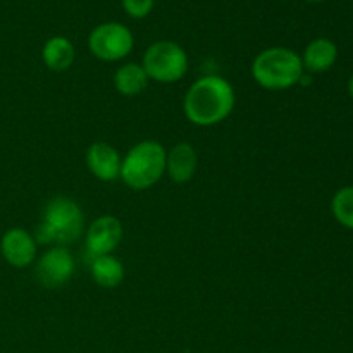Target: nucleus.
Here are the masks:
<instances>
[{"instance_id":"6ab92c4d","label":"nucleus","mask_w":353,"mask_h":353,"mask_svg":"<svg viewBox=\"0 0 353 353\" xmlns=\"http://www.w3.org/2000/svg\"><path fill=\"white\" fill-rule=\"evenodd\" d=\"M307 2H323V0H307Z\"/></svg>"},{"instance_id":"20e7f679","label":"nucleus","mask_w":353,"mask_h":353,"mask_svg":"<svg viewBox=\"0 0 353 353\" xmlns=\"http://www.w3.org/2000/svg\"><path fill=\"white\" fill-rule=\"evenodd\" d=\"M165 155L168 150L159 141H140L123 157L119 178L134 192L152 188L165 174Z\"/></svg>"},{"instance_id":"4468645a","label":"nucleus","mask_w":353,"mask_h":353,"mask_svg":"<svg viewBox=\"0 0 353 353\" xmlns=\"http://www.w3.org/2000/svg\"><path fill=\"white\" fill-rule=\"evenodd\" d=\"M148 76L141 64L137 62H128L123 64L114 72V88L123 97H137L145 92L148 86Z\"/></svg>"},{"instance_id":"1a4fd4ad","label":"nucleus","mask_w":353,"mask_h":353,"mask_svg":"<svg viewBox=\"0 0 353 353\" xmlns=\"http://www.w3.org/2000/svg\"><path fill=\"white\" fill-rule=\"evenodd\" d=\"M0 254L9 265L24 269L37 261L38 243L30 231L23 228H10L0 240Z\"/></svg>"},{"instance_id":"9d476101","label":"nucleus","mask_w":353,"mask_h":353,"mask_svg":"<svg viewBox=\"0 0 353 353\" xmlns=\"http://www.w3.org/2000/svg\"><path fill=\"white\" fill-rule=\"evenodd\" d=\"M86 168L95 176L97 179L103 183H112L119 179L121 164L123 157L117 152L116 147L105 141H95L86 150Z\"/></svg>"},{"instance_id":"39448f33","label":"nucleus","mask_w":353,"mask_h":353,"mask_svg":"<svg viewBox=\"0 0 353 353\" xmlns=\"http://www.w3.org/2000/svg\"><path fill=\"white\" fill-rule=\"evenodd\" d=\"M188 65L190 61L185 48L171 40L154 41L141 59V68L147 72L148 79L164 85L185 78Z\"/></svg>"},{"instance_id":"f8f14e48","label":"nucleus","mask_w":353,"mask_h":353,"mask_svg":"<svg viewBox=\"0 0 353 353\" xmlns=\"http://www.w3.org/2000/svg\"><path fill=\"white\" fill-rule=\"evenodd\" d=\"M303 64V71L324 72L333 68L338 59V47L330 38H316L305 47L300 55Z\"/></svg>"},{"instance_id":"0eeeda50","label":"nucleus","mask_w":353,"mask_h":353,"mask_svg":"<svg viewBox=\"0 0 353 353\" xmlns=\"http://www.w3.org/2000/svg\"><path fill=\"white\" fill-rule=\"evenodd\" d=\"M76 271L74 255L68 247H50L38 257L34 274L43 288L55 290L71 281Z\"/></svg>"},{"instance_id":"7ed1b4c3","label":"nucleus","mask_w":353,"mask_h":353,"mask_svg":"<svg viewBox=\"0 0 353 353\" xmlns=\"http://www.w3.org/2000/svg\"><path fill=\"white\" fill-rule=\"evenodd\" d=\"M303 64L295 50L286 47H269L259 52L252 62V78L259 86L271 92L288 90L303 78Z\"/></svg>"},{"instance_id":"f03ea898","label":"nucleus","mask_w":353,"mask_h":353,"mask_svg":"<svg viewBox=\"0 0 353 353\" xmlns=\"http://www.w3.org/2000/svg\"><path fill=\"white\" fill-rule=\"evenodd\" d=\"M85 233V212L76 200L55 196L45 205L34 240L41 245L68 247Z\"/></svg>"},{"instance_id":"a211bd4d","label":"nucleus","mask_w":353,"mask_h":353,"mask_svg":"<svg viewBox=\"0 0 353 353\" xmlns=\"http://www.w3.org/2000/svg\"><path fill=\"white\" fill-rule=\"evenodd\" d=\"M348 92H350V95L353 97V76L350 78V81H348Z\"/></svg>"},{"instance_id":"ddd939ff","label":"nucleus","mask_w":353,"mask_h":353,"mask_svg":"<svg viewBox=\"0 0 353 353\" xmlns=\"http://www.w3.org/2000/svg\"><path fill=\"white\" fill-rule=\"evenodd\" d=\"M74 57L76 50L72 41L69 38L61 37V34L48 38L41 48V61L50 71L55 72L68 71L74 62Z\"/></svg>"},{"instance_id":"f3484780","label":"nucleus","mask_w":353,"mask_h":353,"mask_svg":"<svg viewBox=\"0 0 353 353\" xmlns=\"http://www.w3.org/2000/svg\"><path fill=\"white\" fill-rule=\"evenodd\" d=\"M124 12L133 19H143L152 12L155 0H121Z\"/></svg>"},{"instance_id":"dca6fc26","label":"nucleus","mask_w":353,"mask_h":353,"mask_svg":"<svg viewBox=\"0 0 353 353\" xmlns=\"http://www.w3.org/2000/svg\"><path fill=\"white\" fill-rule=\"evenodd\" d=\"M331 210L341 226L353 230V186L338 190L331 202Z\"/></svg>"},{"instance_id":"423d86ee","label":"nucleus","mask_w":353,"mask_h":353,"mask_svg":"<svg viewBox=\"0 0 353 353\" xmlns=\"http://www.w3.org/2000/svg\"><path fill=\"white\" fill-rule=\"evenodd\" d=\"M134 37L123 23L109 21L93 28L88 34V50L103 62H119L133 52Z\"/></svg>"},{"instance_id":"2eb2a0df","label":"nucleus","mask_w":353,"mask_h":353,"mask_svg":"<svg viewBox=\"0 0 353 353\" xmlns=\"http://www.w3.org/2000/svg\"><path fill=\"white\" fill-rule=\"evenodd\" d=\"M92 271L93 281L99 286L107 290H112L119 286L124 279V265L114 254L100 255V257L92 259Z\"/></svg>"},{"instance_id":"6e6552de","label":"nucleus","mask_w":353,"mask_h":353,"mask_svg":"<svg viewBox=\"0 0 353 353\" xmlns=\"http://www.w3.org/2000/svg\"><path fill=\"white\" fill-rule=\"evenodd\" d=\"M123 224L116 216L103 214L97 217L85 233V247L90 261L100 255L114 254L123 241Z\"/></svg>"},{"instance_id":"f257e3e1","label":"nucleus","mask_w":353,"mask_h":353,"mask_svg":"<svg viewBox=\"0 0 353 353\" xmlns=\"http://www.w3.org/2000/svg\"><path fill=\"white\" fill-rule=\"evenodd\" d=\"M236 103L234 88L223 76L209 74L193 81L183 99V112L192 124L210 128L231 116Z\"/></svg>"},{"instance_id":"9b49d317","label":"nucleus","mask_w":353,"mask_h":353,"mask_svg":"<svg viewBox=\"0 0 353 353\" xmlns=\"http://www.w3.org/2000/svg\"><path fill=\"white\" fill-rule=\"evenodd\" d=\"M199 165V155L193 145L181 141L176 143L165 155V174L176 185H185L195 176Z\"/></svg>"}]
</instances>
